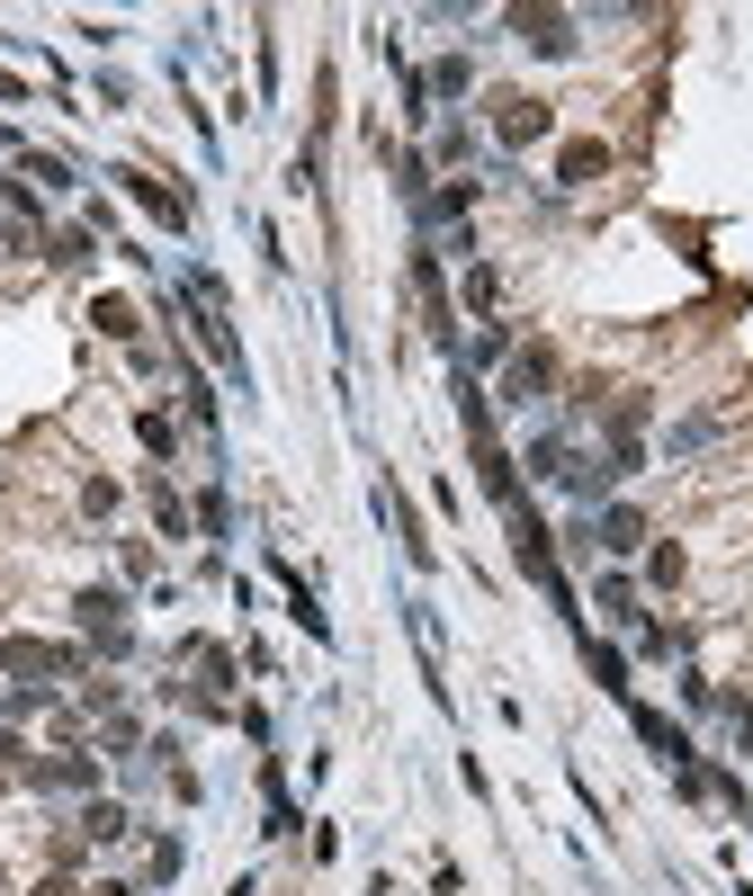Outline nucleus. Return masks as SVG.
<instances>
[{"label": "nucleus", "instance_id": "obj_1", "mask_svg": "<svg viewBox=\"0 0 753 896\" xmlns=\"http://www.w3.org/2000/svg\"><path fill=\"white\" fill-rule=\"evenodd\" d=\"M0 663H10V672H73L82 655H73V646H36V637H10V646H0Z\"/></svg>", "mask_w": 753, "mask_h": 896}, {"label": "nucleus", "instance_id": "obj_2", "mask_svg": "<svg viewBox=\"0 0 753 896\" xmlns=\"http://www.w3.org/2000/svg\"><path fill=\"white\" fill-rule=\"evenodd\" d=\"M512 28H520L538 54H566V45H574V19H557V10H520Z\"/></svg>", "mask_w": 753, "mask_h": 896}, {"label": "nucleus", "instance_id": "obj_3", "mask_svg": "<svg viewBox=\"0 0 753 896\" xmlns=\"http://www.w3.org/2000/svg\"><path fill=\"white\" fill-rule=\"evenodd\" d=\"M494 126H503V144H529V134L547 126V108L538 99H494Z\"/></svg>", "mask_w": 753, "mask_h": 896}, {"label": "nucleus", "instance_id": "obj_4", "mask_svg": "<svg viewBox=\"0 0 753 896\" xmlns=\"http://www.w3.org/2000/svg\"><path fill=\"white\" fill-rule=\"evenodd\" d=\"M82 628H90V637H126V628H117V592H82Z\"/></svg>", "mask_w": 753, "mask_h": 896}, {"label": "nucleus", "instance_id": "obj_5", "mask_svg": "<svg viewBox=\"0 0 753 896\" xmlns=\"http://www.w3.org/2000/svg\"><path fill=\"white\" fill-rule=\"evenodd\" d=\"M90 323H99L108 341H126V332H135V305H126V296H99V305H90Z\"/></svg>", "mask_w": 753, "mask_h": 896}, {"label": "nucleus", "instance_id": "obj_6", "mask_svg": "<svg viewBox=\"0 0 753 896\" xmlns=\"http://www.w3.org/2000/svg\"><path fill=\"white\" fill-rule=\"evenodd\" d=\"M592 171H610V144H566V180H592Z\"/></svg>", "mask_w": 753, "mask_h": 896}, {"label": "nucleus", "instance_id": "obj_7", "mask_svg": "<svg viewBox=\"0 0 753 896\" xmlns=\"http://www.w3.org/2000/svg\"><path fill=\"white\" fill-rule=\"evenodd\" d=\"M538 386H547V350H529V359L512 368V395H538Z\"/></svg>", "mask_w": 753, "mask_h": 896}, {"label": "nucleus", "instance_id": "obj_8", "mask_svg": "<svg viewBox=\"0 0 753 896\" xmlns=\"http://www.w3.org/2000/svg\"><path fill=\"white\" fill-rule=\"evenodd\" d=\"M601 609H610V618H637V592H628L620 574H610V583H601Z\"/></svg>", "mask_w": 753, "mask_h": 896}, {"label": "nucleus", "instance_id": "obj_9", "mask_svg": "<svg viewBox=\"0 0 753 896\" xmlns=\"http://www.w3.org/2000/svg\"><path fill=\"white\" fill-rule=\"evenodd\" d=\"M601 538H610V547H637L646 529H637V511H610V520H601Z\"/></svg>", "mask_w": 753, "mask_h": 896}]
</instances>
